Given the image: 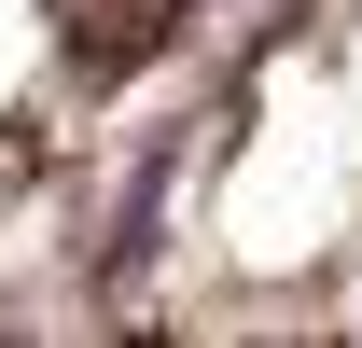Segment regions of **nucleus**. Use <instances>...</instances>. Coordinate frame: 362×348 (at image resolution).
<instances>
[{"mask_svg": "<svg viewBox=\"0 0 362 348\" xmlns=\"http://www.w3.org/2000/svg\"><path fill=\"white\" fill-rule=\"evenodd\" d=\"M181 153H195V139H139L126 195H112V237H98V265H112V279H139V265L168 251V195H181Z\"/></svg>", "mask_w": 362, "mask_h": 348, "instance_id": "obj_1", "label": "nucleus"}, {"mask_svg": "<svg viewBox=\"0 0 362 348\" xmlns=\"http://www.w3.org/2000/svg\"><path fill=\"white\" fill-rule=\"evenodd\" d=\"M181 14H209V0H181Z\"/></svg>", "mask_w": 362, "mask_h": 348, "instance_id": "obj_2", "label": "nucleus"}]
</instances>
